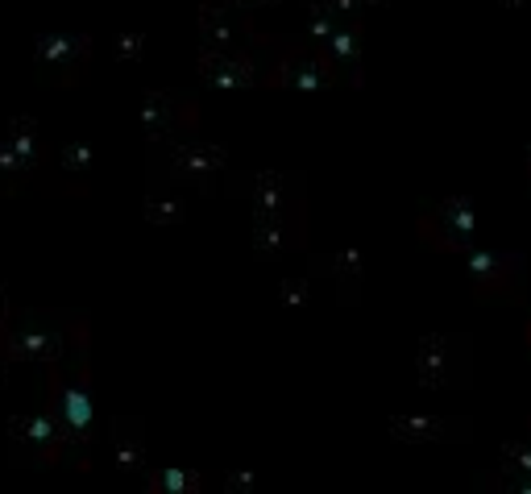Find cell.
<instances>
[{
	"label": "cell",
	"mask_w": 531,
	"mask_h": 494,
	"mask_svg": "<svg viewBox=\"0 0 531 494\" xmlns=\"http://www.w3.org/2000/svg\"><path fill=\"white\" fill-rule=\"evenodd\" d=\"M75 349L50 370V411L67 432V449H88L96 436V403H92V362H88V324H75Z\"/></svg>",
	"instance_id": "obj_1"
},
{
	"label": "cell",
	"mask_w": 531,
	"mask_h": 494,
	"mask_svg": "<svg viewBox=\"0 0 531 494\" xmlns=\"http://www.w3.org/2000/svg\"><path fill=\"white\" fill-rule=\"evenodd\" d=\"M254 42H262L274 59L270 71H262V84L266 88H299V92H324L337 84V67L328 63L324 46L312 42H278V38H262L254 30Z\"/></svg>",
	"instance_id": "obj_2"
},
{
	"label": "cell",
	"mask_w": 531,
	"mask_h": 494,
	"mask_svg": "<svg viewBox=\"0 0 531 494\" xmlns=\"http://www.w3.org/2000/svg\"><path fill=\"white\" fill-rule=\"evenodd\" d=\"M75 337V324L63 328L50 316H9L5 333H0V358L5 362H42L54 366L67 358Z\"/></svg>",
	"instance_id": "obj_3"
},
{
	"label": "cell",
	"mask_w": 531,
	"mask_h": 494,
	"mask_svg": "<svg viewBox=\"0 0 531 494\" xmlns=\"http://www.w3.org/2000/svg\"><path fill=\"white\" fill-rule=\"evenodd\" d=\"M482 237V212L473 196H449L419 216V241L444 254H465Z\"/></svg>",
	"instance_id": "obj_4"
},
{
	"label": "cell",
	"mask_w": 531,
	"mask_h": 494,
	"mask_svg": "<svg viewBox=\"0 0 531 494\" xmlns=\"http://www.w3.org/2000/svg\"><path fill=\"white\" fill-rule=\"evenodd\" d=\"M415 378L428 391H457L469 382V337L461 333H432L419 337L415 349Z\"/></svg>",
	"instance_id": "obj_5"
},
{
	"label": "cell",
	"mask_w": 531,
	"mask_h": 494,
	"mask_svg": "<svg viewBox=\"0 0 531 494\" xmlns=\"http://www.w3.org/2000/svg\"><path fill=\"white\" fill-rule=\"evenodd\" d=\"M9 445L21 461L54 465L67 453V432H63L59 416H54L50 407H42V411H25V416L9 420Z\"/></svg>",
	"instance_id": "obj_6"
},
{
	"label": "cell",
	"mask_w": 531,
	"mask_h": 494,
	"mask_svg": "<svg viewBox=\"0 0 531 494\" xmlns=\"http://www.w3.org/2000/svg\"><path fill=\"white\" fill-rule=\"evenodd\" d=\"M92 63V34L83 30H54L34 42V67L54 84H75Z\"/></svg>",
	"instance_id": "obj_7"
},
{
	"label": "cell",
	"mask_w": 531,
	"mask_h": 494,
	"mask_svg": "<svg viewBox=\"0 0 531 494\" xmlns=\"http://www.w3.org/2000/svg\"><path fill=\"white\" fill-rule=\"evenodd\" d=\"M465 279L478 299H515L519 283H523V258L469 245L465 250Z\"/></svg>",
	"instance_id": "obj_8"
},
{
	"label": "cell",
	"mask_w": 531,
	"mask_h": 494,
	"mask_svg": "<svg viewBox=\"0 0 531 494\" xmlns=\"http://www.w3.org/2000/svg\"><path fill=\"white\" fill-rule=\"evenodd\" d=\"M200 79L220 92H241V88H254L262 84V71H258V54L254 50H212V46H200Z\"/></svg>",
	"instance_id": "obj_9"
},
{
	"label": "cell",
	"mask_w": 531,
	"mask_h": 494,
	"mask_svg": "<svg viewBox=\"0 0 531 494\" xmlns=\"http://www.w3.org/2000/svg\"><path fill=\"white\" fill-rule=\"evenodd\" d=\"M166 162H171V175L183 179L187 187H212L225 175L229 154L212 142H175L166 146Z\"/></svg>",
	"instance_id": "obj_10"
},
{
	"label": "cell",
	"mask_w": 531,
	"mask_h": 494,
	"mask_svg": "<svg viewBox=\"0 0 531 494\" xmlns=\"http://www.w3.org/2000/svg\"><path fill=\"white\" fill-rule=\"evenodd\" d=\"M307 245V212H278L254 216V254L258 258H287Z\"/></svg>",
	"instance_id": "obj_11"
},
{
	"label": "cell",
	"mask_w": 531,
	"mask_h": 494,
	"mask_svg": "<svg viewBox=\"0 0 531 494\" xmlns=\"http://www.w3.org/2000/svg\"><path fill=\"white\" fill-rule=\"evenodd\" d=\"M137 117H142V129L150 142H166L179 129L195 125V104L183 100L179 92H146L142 104H137Z\"/></svg>",
	"instance_id": "obj_12"
},
{
	"label": "cell",
	"mask_w": 531,
	"mask_h": 494,
	"mask_svg": "<svg viewBox=\"0 0 531 494\" xmlns=\"http://www.w3.org/2000/svg\"><path fill=\"white\" fill-rule=\"evenodd\" d=\"M249 34H254V21H249L237 5H229V0H204L200 5V46L233 50Z\"/></svg>",
	"instance_id": "obj_13"
},
{
	"label": "cell",
	"mask_w": 531,
	"mask_h": 494,
	"mask_svg": "<svg viewBox=\"0 0 531 494\" xmlns=\"http://www.w3.org/2000/svg\"><path fill=\"white\" fill-rule=\"evenodd\" d=\"M328 63L337 67V79H345L349 88L366 84V38H361V25L357 21H341L332 38L324 42Z\"/></svg>",
	"instance_id": "obj_14"
},
{
	"label": "cell",
	"mask_w": 531,
	"mask_h": 494,
	"mask_svg": "<svg viewBox=\"0 0 531 494\" xmlns=\"http://www.w3.org/2000/svg\"><path fill=\"white\" fill-rule=\"evenodd\" d=\"M278 212H307L303 179L283 171L254 175V216H278Z\"/></svg>",
	"instance_id": "obj_15"
},
{
	"label": "cell",
	"mask_w": 531,
	"mask_h": 494,
	"mask_svg": "<svg viewBox=\"0 0 531 494\" xmlns=\"http://www.w3.org/2000/svg\"><path fill=\"white\" fill-rule=\"evenodd\" d=\"M390 436L407 445H436V441H461V436H469V424L436 420V416H395L390 420Z\"/></svg>",
	"instance_id": "obj_16"
},
{
	"label": "cell",
	"mask_w": 531,
	"mask_h": 494,
	"mask_svg": "<svg viewBox=\"0 0 531 494\" xmlns=\"http://www.w3.org/2000/svg\"><path fill=\"white\" fill-rule=\"evenodd\" d=\"M146 461H150V449H146V432L137 420H117L113 424V465L121 474L137 478L146 474Z\"/></svg>",
	"instance_id": "obj_17"
},
{
	"label": "cell",
	"mask_w": 531,
	"mask_h": 494,
	"mask_svg": "<svg viewBox=\"0 0 531 494\" xmlns=\"http://www.w3.org/2000/svg\"><path fill=\"white\" fill-rule=\"evenodd\" d=\"M502 486L515 494H531V436L502 445Z\"/></svg>",
	"instance_id": "obj_18"
},
{
	"label": "cell",
	"mask_w": 531,
	"mask_h": 494,
	"mask_svg": "<svg viewBox=\"0 0 531 494\" xmlns=\"http://www.w3.org/2000/svg\"><path fill=\"white\" fill-rule=\"evenodd\" d=\"M146 490H154V494H200L204 474L183 470V465H162V470H146Z\"/></svg>",
	"instance_id": "obj_19"
},
{
	"label": "cell",
	"mask_w": 531,
	"mask_h": 494,
	"mask_svg": "<svg viewBox=\"0 0 531 494\" xmlns=\"http://www.w3.org/2000/svg\"><path fill=\"white\" fill-rule=\"evenodd\" d=\"M187 216V200H183V191L179 187H154L150 196H146V221L166 229V225H179Z\"/></svg>",
	"instance_id": "obj_20"
},
{
	"label": "cell",
	"mask_w": 531,
	"mask_h": 494,
	"mask_svg": "<svg viewBox=\"0 0 531 494\" xmlns=\"http://www.w3.org/2000/svg\"><path fill=\"white\" fill-rule=\"evenodd\" d=\"M5 137L17 146V154H21L25 162H30V171H34V167H42V158H46V142H42V125H38L34 117H13Z\"/></svg>",
	"instance_id": "obj_21"
},
{
	"label": "cell",
	"mask_w": 531,
	"mask_h": 494,
	"mask_svg": "<svg viewBox=\"0 0 531 494\" xmlns=\"http://www.w3.org/2000/svg\"><path fill=\"white\" fill-rule=\"evenodd\" d=\"M54 167H59L63 179L83 183V179L92 175V167H96V150H92V142H67V146L59 150V158H54Z\"/></svg>",
	"instance_id": "obj_22"
},
{
	"label": "cell",
	"mask_w": 531,
	"mask_h": 494,
	"mask_svg": "<svg viewBox=\"0 0 531 494\" xmlns=\"http://www.w3.org/2000/svg\"><path fill=\"white\" fill-rule=\"evenodd\" d=\"M324 270L337 279L345 291H357V283L366 279V254L361 250H341V254H328L324 258Z\"/></svg>",
	"instance_id": "obj_23"
},
{
	"label": "cell",
	"mask_w": 531,
	"mask_h": 494,
	"mask_svg": "<svg viewBox=\"0 0 531 494\" xmlns=\"http://www.w3.org/2000/svg\"><path fill=\"white\" fill-rule=\"evenodd\" d=\"M341 21H345V17H337V13L324 9V5H307V42H312V46H324Z\"/></svg>",
	"instance_id": "obj_24"
},
{
	"label": "cell",
	"mask_w": 531,
	"mask_h": 494,
	"mask_svg": "<svg viewBox=\"0 0 531 494\" xmlns=\"http://www.w3.org/2000/svg\"><path fill=\"white\" fill-rule=\"evenodd\" d=\"M146 34L142 30H121L117 38H113V59L117 63H142V54H146Z\"/></svg>",
	"instance_id": "obj_25"
},
{
	"label": "cell",
	"mask_w": 531,
	"mask_h": 494,
	"mask_svg": "<svg viewBox=\"0 0 531 494\" xmlns=\"http://www.w3.org/2000/svg\"><path fill=\"white\" fill-rule=\"evenodd\" d=\"M21 175H30V162L17 154V146L9 142V137H0V187L21 179Z\"/></svg>",
	"instance_id": "obj_26"
},
{
	"label": "cell",
	"mask_w": 531,
	"mask_h": 494,
	"mask_svg": "<svg viewBox=\"0 0 531 494\" xmlns=\"http://www.w3.org/2000/svg\"><path fill=\"white\" fill-rule=\"evenodd\" d=\"M312 299V279H283L278 283V304L283 308H303Z\"/></svg>",
	"instance_id": "obj_27"
},
{
	"label": "cell",
	"mask_w": 531,
	"mask_h": 494,
	"mask_svg": "<svg viewBox=\"0 0 531 494\" xmlns=\"http://www.w3.org/2000/svg\"><path fill=\"white\" fill-rule=\"evenodd\" d=\"M225 486H229V490H237V494H249V490H258V474L237 470V474H229V478H225Z\"/></svg>",
	"instance_id": "obj_28"
},
{
	"label": "cell",
	"mask_w": 531,
	"mask_h": 494,
	"mask_svg": "<svg viewBox=\"0 0 531 494\" xmlns=\"http://www.w3.org/2000/svg\"><path fill=\"white\" fill-rule=\"evenodd\" d=\"M229 5H237L245 17H254V13H262V9H274L278 0H229Z\"/></svg>",
	"instance_id": "obj_29"
},
{
	"label": "cell",
	"mask_w": 531,
	"mask_h": 494,
	"mask_svg": "<svg viewBox=\"0 0 531 494\" xmlns=\"http://www.w3.org/2000/svg\"><path fill=\"white\" fill-rule=\"evenodd\" d=\"M9 316H13V308H9V295H5V287H0V333H5Z\"/></svg>",
	"instance_id": "obj_30"
},
{
	"label": "cell",
	"mask_w": 531,
	"mask_h": 494,
	"mask_svg": "<svg viewBox=\"0 0 531 494\" xmlns=\"http://www.w3.org/2000/svg\"><path fill=\"white\" fill-rule=\"evenodd\" d=\"M523 341H527V349H531V320H527V328H523Z\"/></svg>",
	"instance_id": "obj_31"
},
{
	"label": "cell",
	"mask_w": 531,
	"mask_h": 494,
	"mask_svg": "<svg viewBox=\"0 0 531 494\" xmlns=\"http://www.w3.org/2000/svg\"><path fill=\"white\" fill-rule=\"evenodd\" d=\"M502 5H507V9H519V5H523V0H502Z\"/></svg>",
	"instance_id": "obj_32"
},
{
	"label": "cell",
	"mask_w": 531,
	"mask_h": 494,
	"mask_svg": "<svg viewBox=\"0 0 531 494\" xmlns=\"http://www.w3.org/2000/svg\"><path fill=\"white\" fill-rule=\"evenodd\" d=\"M0 387H5V358H0Z\"/></svg>",
	"instance_id": "obj_33"
},
{
	"label": "cell",
	"mask_w": 531,
	"mask_h": 494,
	"mask_svg": "<svg viewBox=\"0 0 531 494\" xmlns=\"http://www.w3.org/2000/svg\"><path fill=\"white\" fill-rule=\"evenodd\" d=\"M527 175H531V146H527Z\"/></svg>",
	"instance_id": "obj_34"
},
{
	"label": "cell",
	"mask_w": 531,
	"mask_h": 494,
	"mask_svg": "<svg viewBox=\"0 0 531 494\" xmlns=\"http://www.w3.org/2000/svg\"><path fill=\"white\" fill-rule=\"evenodd\" d=\"M366 5H386V0H366Z\"/></svg>",
	"instance_id": "obj_35"
}]
</instances>
